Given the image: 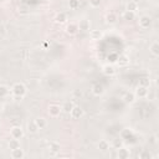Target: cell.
I'll return each instance as SVG.
<instances>
[{
	"label": "cell",
	"mask_w": 159,
	"mask_h": 159,
	"mask_svg": "<svg viewBox=\"0 0 159 159\" xmlns=\"http://www.w3.org/2000/svg\"><path fill=\"white\" fill-rule=\"evenodd\" d=\"M26 92H27V89H26L25 84L21 83V82H16V83H14L12 87H11V93H12L16 98H20V99L24 98L25 94H26Z\"/></svg>",
	"instance_id": "obj_1"
},
{
	"label": "cell",
	"mask_w": 159,
	"mask_h": 159,
	"mask_svg": "<svg viewBox=\"0 0 159 159\" xmlns=\"http://www.w3.org/2000/svg\"><path fill=\"white\" fill-rule=\"evenodd\" d=\"M78 31H80V30H78L77 22L71 21L70 24H67V26H66V32H67L68 35H76Z\"/></svg>",
	"instance_id": "obj_8"
},
{
	"label": "cell",
	"mask_w": 159,
	"mask_h": 159,
	"mask_svg": "<svg viewBox=\"0 0 159 159\" xmlns=\"http://www.w3.org/2000/svg\"><path fill=\"white\" fill-rule=\"evenodd\" d=\"M10 137L15 138V139H21L24 137V129L20 125H14L10 128Z\"/></svg>",
	"instance_id": "obj_2"
},
{
	"label": "cell",
	"mask_w": 159,
	"mask_h": 159,
	"mask_svg": "<svg viewBox=\"0 0 159 159\" xmlns=\"http://www.w3.org/2000/svg\"><path fill=\"white\" fill-rule=\"evenodd\" d=\"M73 102L72 101H66L62 106H61V108H62V112H65V113H67V114H70V112H71V109L73 108Z\"/></svg>",
	"instance_id": "obj_18"
},
{
	"label": "cell",
	"mask_w": 159,
	"mask_h": 159,
	"mask_svg": "<svg viewBox=\"0 0 159 159\" xmlns=\"http://www.w3.org/2000/svg\"><path fill=\"white\" fill-rule=\"evenodd\" d=\"M60 144L57 143V142H51L50 143V145H48V150L51 152V153H57V152H60Z\"/></svg>",
	"instance_id": "obj_24"
},
{
	"label": "cell",
	"mask_w": 159,
	"mask_h": 159,
	"mask_svg": "<svg viewBox=\"0 0 159 159\" xmlns=\"http://www.w3.org/2000/svg\"><path fill=\"white\" fill-rule=\"evenodd\" d=\"M149 52H150L154 57H158V56H159V42H158V41H154V42L149 46Z\"/></svg>",
	"instance_id": "obj_14"
},
{
	"label": "cell",
	"mask_w": 159,
	"mask_h": 159,
	"mask_svg": "<svg viewBox=\"0 0 159 159\" xmlns=\"http://www.w3.org/2000/svg\"><path fill=\"white\" fill-rule=\"evenodd\" d=\"M75 96H80V97H81V96H82V93H81V91H80V92H75Z\"/></svg>",
	"instance_id": "obj_33"
},
{
	"label": "cell",
	"mask_w": 159,
	"mask_h": 159,
	"mask_svg": "<svg viewBox=\"0 0 159 159\" xmlns=\"http://www.w3.org/2000/svg\"><path fill=\"white\" fill-rule=\"evenodd\" d=\"M61 112H62L61 106H58L56 103H52V104L48 106V114H50V117L56 118V117H58L61 114Z\"/></svg>",
	"instance_id": "obj_3"
},
{
	"label": "cell",
	"mask_w": 159,
	"mask_h": 159,
	"mask_svg": "<svg viewBox=\"0 0 159 159\" xmlns=\"http://www.w3.org/2000/svg\"><path fill=\"white\" fill-rule=\"evenodd\" d=\"M34 120H35V123H36V125H37L39 129H45L47 127V120L43 117H39V118H36Z\"/></svg>",
	"instance_id": "obj_16"
},
{
	"label": "cell",
	"mask_w": 159,
	"mask_h": 159,
	"mask_svg": "<svg viewBox=\"0 0 159 159\" xmlns=\"http://www.w3.org/2000/svg\"><path fill=\"white\" fill-rule=\"evenodd\" d=\"M77 25H78V30L81 31H89L91 29V21L88 19H81L77 22Z\"/></svg>",
	"instance_id": "obj_7"
},
{
	"label": "cell",
	"mask_w": 159,
	"mask_h": 159,
	"mask_svg": "<svg viewBox=\"0 0 159 159\" xmlns=\"http://www.w3.org/2000/svg\"><path fill=\"white\" fill-rule=\"evenodd\" d=\"M150 143H153V144H155L157 143V135H153V137H150V140H149Z\"/></svg>",
	"instance_id": "obj_32"
},
{
	"label": "cell",
	"mask_w": 159,
	"mask_h": 159,
	"mask_svg": "<svg viewBox=\"0 0 159 159\" xmlns=\"http://www.w3.org/2000/svg\"><path fill=\"white\" fill-rule=\"evenodd\" d=\"M148 92H149L148 87L142 86V84H138L137 88H135V91H134V94H135V97H138V98H145V97L148 96Z\"/></svg>",
	"instance_id": "obj_6"
},
{
	"label": "cell",
	"mask_w": 159,
	"mask_h": 159,
	"mask_svg": "<svg viewBox=\"0 0 159 159\" xmlns=\"http://www.w3.org/2000/svg\"><path fill=\"white\" fill-rule=\"evenodd\" d=\"M10 155H11V158H12V159H22V158L25 157V152L21 149V147H19V148L11 149Z\"/></svg>",
	"instance_id": "obj_9"
},
{
	"label": "cell",
	"mask_w": 159,
	"mask_h": 159,
	"mask_svg": "<svg viewBox=\"0 0 159 159\" xmlns=\"http://www.w3.org/2000/svg\"><path fill=\"white\" fill-rule=\"evenodd\" d=\"M88 2H89V5H91L92 7H98V6L101 5L102 0H88Z\"/></svg>",
	"instance_id": "obj_28"
},
{
	"label": "cell",
	"mask_w": 159,
	"mask_h": 159,
	"mask_svg": "<svg viewBox=\"0 0 159 159\" xmlns=\"http://www.w3.org/2000/svg\"><path fill=\"white\" fill-rule=\"evenodd\" d=\"M27 130H29V133H31V134H35V133L39 130V128H37L35 120H31V122L27 123Z\"/></svg>",
	"instance_id": "obj_23"
},
{
	"label": "cell",
	"mask_w": 159,
	"mask_h": 159,
	"mask_svg": "<svg viewBox=\"0 0 159 159\" xmlns=\"http://www.w3.org/2000/svg\"><path fill=\"white\" fill-rule=\"evenodd\" d=\"M55 21L57 24H65L67 21V15L65 12H57L55 16Z\"/></svg>",
	"instance_id": "obj_20"
},
{
	"label": "cell",
	"mask_w": 159,
	"mask_h": 159,
	"mask_svg": "<svg viewBox=\"0 0 159 159\" xmlns=\"http://www.w3.org/2000/svg\"><path fill=\"white\" fill-rule=\"evenodd\" d=\"M70 9H77L78 7V0H70Z\"/></svg>",
	"instance_id": "obj_30"
},
{
	"label": "cell",
	"mask_w": 159,
	"mask_h": 159,
	"mask_svg": "<svg viewBox=\"0 0 159 159\" xmlns=\"http://www.w3.org/2000/svg\"><path fill=\"white\" fill-rule=\"evenodd\" d=\"M6 35V27L4 24H0V36H4Z\"/></svg>",
	"instance_id": "obj_31"
},
{
	"label": "cell",
	"mask_w": 159,
	"mask_h": 159,
	"mask_svg": "<svg viewBox=\"0 0 159 159\" xmlns=\"http://www.w3.org/2000/svg\"><path fill=\"white\" fill-rule=\"evenodd\" d=\"M0 1H2V0H0Z\"/></svg>",
	"instance_id": "obj_35"
},
{
	"label": "cell",
	"mask_w": 159,
	"mask_h": 159,
	"mask_svg": "<svg viewBox=\"0 0 159 159\" xmlns=\"http://www.w3.org/2000/svg\"><path fill=\"white\" fill-rule=\"evenodd\" d=\"M10 93H11V89L7 86L0 84V98H6Z\"/></svg>",
	"instance_id": "obj_21"
},
{
	"label": "cell",
	"mask_w": 159,
	"mask_h": 159,
	"mask_svg": "<svg viewBox=\"0 0 159 159\" xmlns=\"http://www.w3.org/2000/svg\"><path fill=\"white\" fill-rule=\"evenodd\" d=\"M117 150H118V152H117V157H118L119 159H128V158H129V155H130V152H129L128 149L123 148V147L118 148Z\"/></svg>",
	"instance_id": "obj_13"
},
{
	"label": "cell",
	"mask_w": 159,
	"mask_h": 159,
	"mask_svg": "<svg viewBox=\"0 0 159 159\" xmlns=\"http://www.w3.org/2000/svg\"><path fill=\"white\" fill-rule=\"evenodd\" d=\"M98 149L101 152H107L109 149V142L107 139H101L98 142Z\"/></svg>",
	"instance_id": "obj_19"
},
{
	"label": "cell",
	"mask_w": 159,
	"mask_h": 159,
	"mask_svg": "<svg viewBox=\"0 0 159 159\" xmlns=\"http://www.w3.org/2000/svg\"><path fill=\"white\" fill-rule=\"evenodd\" d=\"M127 10H129V11H134V12H135V10H138V2L134 1V0L128 1V4H127Z\"/></svg>",
	"instance_id": "obj_25"
},
{
	"label": "cell",
	"mask_w": 159,
	"mask_h": 159,
	"mask_svg": "<svg viewBox=\"0 0 159 159\" xmlns=\"http://www.w3.org/2000/svg\"><path fill=\"white\" fill-rule=\"evenodd\" d=\"M2 109H4V106H2V103H1V102H0V112H1V111H2Z\"/></svg>",
	"instance_id": "obj_34"
},
{
	"label": "cell",
	"mask_w": 159,
	"mask_h": 159,
	"mask_svg": "<svg viewBox=\"0 0 159 159\" xmlns=\"http://www.w3.org/2000/svg\"><path fill=\"white\" fill-rule=\"evenodd\" d=\"M139 26L142 29H144V30L149 29L152 26V17L149 15H142L139 17Z\"/></svg>",
	"instance_id": "obj_5"
},
{
	"label": "cell",
	"mask_w": 159,
	"mask_h": 159,
	"mask_svg": "<svg viewBox=\"0 0 159 159\" xmlns=\"http://www.w3.org/2000/svg\"><path fill=\"white\" fill-rule=\"evenodd\" d=\"M92 93L94 94V96H102L103 93H104V87L101 84V83H94L93 86H92Z\"/></svg>",
	"instance_id": "obj_11"
},
{
	"label": "cell",
	"mask_w": 159,
	"mask_h": 159,
	"mask_svg": "<svg viewBox=\"0 0 159 159\" xmlns=\"http://www.w3.org/2000/svg\"><path fill=\"white\" fill-rule=\"evenodd\" d=\"M19 147H20V140L19 139L11 138L9 140V149H15V148H19Z\"/></svg>",
	"instance_id": "obj_27"
},
{
	"label": "cell",
	"mask_w": 159,
	"mask_h": 159,
	"mask_svg": "<svg viewBox=\"0 0 159 159\" xmlns=\"http://www.w3.org/2000/svg\"><path fill=\"white\" fill-rule=\"evenodd\" d=\"M102 36H103V34H102L101 30H92V31L89 32V37H91V40H93V41L101 40Z\"/></svg>",
	"instance_id": "obj_17"
},
{
	"label": "cell",
	"mask_w": 159,
	"mask_h": 159,
	"mask_svg": "<svg viewBox=\"0 0 159 159\" xmlns=\"http://www.w3.org/2000/svg\"><path fill=\"white\" fill-rule=\"evenodd\" d=\"M117 20H118V16H117V14H114V12H108V14L106 15V22L109 24V25L116 24Z\"/></svg>",
	"instance_id": "obj_15"
},
{
	"label": "cell",
	"mask_w": 159,
	"mask_h": 159,
	"mask_svg": "<svg viewBox=\"0 0 159 159\" xmlns=\"http://www.w3.org/2000/svg\"><path fill=\"white\" fill-rule=\"evenodd\" d=\"M139 84L145 86V87H148V88H149V86H150V80H149V78H142V80H140V82H139Z\"/></svg>",
	"instance_id": "obj_29"
},
{
	"label": "cell",
	"mask_w": 159,
	"mask_h": 159,
	"mask_svg": "<svg viewBox=\"0 0 159 159\" xmlns=\"http://www.w3.org/2000/svg\"><path fill=\"white\" fill-rule=\"evenodd\" d=\"M123 19H124L125 21H132V20L135 19V12H134V11L125 10V11L123 12Z\"/></svg>",
	"instance_id": "obj_22"
},
{
	"label": "cell",
	"mask_w": 159,
	"mask_h": 159,
	"mask_svg": "<svg viewBox=\"0 0 159 159\" xmlns=\"http://www.w3.org/2000/svg\"><path fill=\"white\" fill-rule=\"evenodd\" d=\"M129 63V57L127 55H120L118 58V65L119 66H125Z\"/></svg>",
	"instance_id": "obj_26"
},
{
	"label": "cell",
	"mask_w": 159,
	"mask_h": 159,
	"mask_svg": "<svg viewBox=\"0 0 159 159\" xmlns=\"http://www.w3.org/2000/svg\"><path fill=\"white\" fill-rule=\"evenodd\" d=\"M135 99H137V97H135L134 92H127V93L124 94V97H123V101H124V103H127V104H133V103L135 102Z\"/></svg>",
	"instance_id": "obj_12"
},
{
	"label": "cell",
	"mask_w": 159,
	"mask_h": 159,
	"mask_svg": "<svg viewBox=\"0 0 159 159\" xmlns=\"http://www.w3.org/2000/svg\"><path fill=\"white\" fill-rule=\"evenodd\" d=\"M83 114H84L83 108L80 107V106H76V104L73 106V108H72L71 112H70V116H71L73 119H80V118L83 117Z\"/></svg>",
	"instance_id": "obj_4"
},
{
	"label": "cell",
	"mask_w": 159,
	"mask_h": 159,
	"mask_svg": "<svg viewBox=\"0 0 159 159\" xmlns=\"http://www.w3.org/2000/svg\"><path fill=\"white\" fill-rule=\"evenodd\" d=\"M102 72L106 75V76H114L117 73V70L113 65H104L103 68H102Z\"/></svg>",
	"instance_id": "obj_10"
}]
</instances>
